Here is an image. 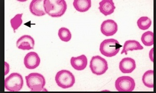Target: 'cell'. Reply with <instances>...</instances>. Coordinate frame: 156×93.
Segmentation results:
<instances>
[{
  "mask_svg": "<svg viewBox=\"0 0 156 93\" xmlns=\"http://www.w3.org/2000/svg\"><path fill=\"white\" fill-rule=\"evenodd\" d=\"M43 5L45 13L52 18L61 17L67 8V5L65 0H44Z\"/></svg>",
  "mask_w": 156,
  "mask_h": 93,
  "instance_id": "6da1fadb",
  "label": "cell"
},
{
  "mask_svg": "<svg viewBox=\"0 0 156 93\" xmlns=\"http://www.w3.org/2000/svg\"><path fill=\"white\" fill-rule=\"evenodd\" d=\"M26 83L31 92L47 91L44 87L46 80L42 74L38 73H31L26 76Z\"/></svg>",
  "mask_w": 156,
  "mask_h": 93,
  "instance_id": "7a4b0ae2",
  "label": "cell"
},
{
  "mask_svg": "<svg viewBox=\"0 0 156 93\" xmlns=\"http://www.w3.org/2000/svg\"><path fill=\"white\" fill-rule=\"evenodd\" d=\"M122 47L117 40L108 39L103 41L100 44V52L104 56L111 58L115 56Z\"/></svg>",
  "mask_w": 156,
  "mask_h": 93,
  "instance_id": "3957f363",
  "label": "cell"
},
{
  "mask_svg": "<svg viewBox=\"0 0 156 93\" xmlns=\"http://www.w3.org/2000/svg\"><path fill=\"white\" fill-rule=\"evenodd\" d=\"M55 81L58 86L62 89L71 88L75 83V77L69 70H62L56 74Z\"/></svg>",
  "mask_w": 156,
  "mask_h": 93,
  "instance_id": "277c9868",
  "label": "cell"
},
{
  "mask_svg": "<svg viewBox=\"0 0 156 93\" xmlns=\"http://www.w3.org/2000/svg\"><path fill=\"white\" fill-rule=\"evenodd\" d=\"M23 86V77L20 73H12L5 80V88L9 92H19Z\"/></svg>",
  "mask_w": 156,
  "mask_h": 93,
  "instance_id": "5b68a950",
  "label": "cell"
},
{
  "mask_svg": "<svg viewBox=\"0 0 156 93\" xmlns=\"http://www.w3.org/2000/svg\"><path fill=\"white\" fill-rule=\"evenodd\" d=\"M90 68L93 74L100 76L106 72L108 68V66L106 59L99 55H96L91 58Z\"/></svg>",
  "mask_w": 156,
  "mask_h": 93,
  "instance_id": "8992f818",
  "label": "cell"
},
{
  "mask_svg": "<svg viewBox=\"0 0 156 93\" xmlns=\"http://www.w3.org/2000/svg\"><path fill=\"white\" fill-rule=\"evenodd\" d=\"M135 85L134 79L128 76L119 77L115 82V87L119 92H132Z\"/></svg>",
  "mask_w": 156,
  "mask_h": 93,
  "instance_id": "52a82bcc",
  "label": "cell"
},
{
  "mask_svg": "<svg viewBox=\"0 0 156 93\" xmlns=\"http://www.w3.org/2000/svg\"><path fill=\"white\" fill-rule=\"evenodd\" d=\"M101 33L105 36H112L118 31V25L112 19H108L102 22L101 26Z\"/></svg>",
  "mask_w": 156,
  "mask_h": 93,
  "instance_id": "ba28073f",
  "label": "cell"
},
{
  "mask_svg": "<svg viewBox=\"0 0 156 93\" xmlns=\"http://www.w3.org/2000/svg\"><path fill=\"white\" fill-rule=\"evenodd\" d=\"M41 64V58L36 52L30 51L26 55L24 58V65L28 69L37 68Z\"/></svg>",
  "mask_w": 156,
  "mask_h": 93,
  "instance_id": "9c48e42d",
  "label": "cell"
},
{
  "mask_svg": "<svg viewBox=\"0 0 156 93\" xmlns=\"http://www.w3.org/2000/svg\"><path fill=\"white\" fill-rule=\"evenodd\" d=\"M35 45V41L34 38L30 35H25L20 37L16 41V47L20 50H33Z\"/></svg>",
  "mask_w": 156,
  "mask_h": 93,
  "instance_id": "30bf717a",
  "label": "cell"
},
{
  "mask_svg": "<svg viewBox=\"0 0 156 93\" xmlns=\"http://www.w3.org/2000/svg\"><path fill=\"white\" fill-rule=\"evenodd\" d=\"M136 67V62L133 58H125L119 62V68L121 72L124 74L132 73Z\"/></svg>",
  "mask_w": 156,
  "mask_h": 93,
  "instance_id": "8fae6325",
  "label": "cell"
},
{
  "mask_svg": "<svg viewBox=\"0 0 156 93\" xmlns=\"http://www.w3.org/2000/svg\"><path fill=\"white\" fill-rule=\"evenodd\" d=\"M70 64L72 68L78 71H82L86 68L87 65V59L85 55H82L77 57H72Z\"/></svg>",
  "mask_w": 156,
  "mask_h": 93,
  "instance_id": "7c38bea8",
  "label": "cell"
},
{
  "mask_svg": "<svg viewBox=\"0 0 156 93\" xmlns=\"http://www.w3.org/2000/svg\"><path fill=\"white\" fill-rule=\"evenodd\" d=\"M44 1L32 0L30 5V11L36 16H42L46 15L44 8Z\"/></svg>",
  "mask_w": 156,
  "mask_h": 93,
  "instance_id": "4fadbf2b",
  "label": "cell"
},
{
  "mask_svg": "<svg viewBox=\"0 0 156 93\" xmlns=\"http://www.w3.org/2000/svg\"><path fill=\"white\" fill-rule=\"evenodd\" d=\"M98 10L105 16L113 14L116 8L115 3L112 0H102L99 3Z\"/></svg>",
  "mask_w": 156,
  "mask_h": 93,
  "instance_id": "5bb4252c",
  "label": "cell"
},
{
  "mask_svg": "<svg viewBox=\"0 0 156 93\" xmlns=\"http://www.w3.org/2000/svg\"><path fill=\"white\" fill-rule=\"evenodd\" d=\"M143 49H144L143 47L137 41H126L124 43L121 54H125L126 55L128 54V51L142 50Z\"/></svg>",
  "mask_w": 156,
  "mask_h": 93,
  "instance_id": "9a60e30c",
  "label": "cell"
},
{
  "mask_svg": "<svg viewBox=\"0 0 156 93\" xmlns=\"http://www.w3.org/2000/svg\"><path fill=\"white\" fill-rule=\"evenodd\" d=\"M73 6L79 12H86L91 8L92 1L90 0H75L73 2Z\"/></svg>",
  "mask_w": 156,
  "mask_h": 93,
  "instance_id": "2e32d148",
  "label": "cell"
},
{
  "mask_svg": "<svg viewBox=\"0 0 156 93\" xmlns=\"http://www.w3.org/2000/svg\"><path fill=\"white\" fill-rule=\"evenodd\" d=\"M154 70H149L146 71L143 75V83L148 88H153L154 87Z\"/></svg>",
  "mask_w": 156,
  "mask_h": 93,
  "instance_id": "e0dca14e",
  "label": "cell"
},
{
  "mask_svg": "<svg viewBox=\"0 0 156 93\" xmlns=\"http://www.w3.org/2000/svg\"><path fill=\"white\" fill-rule=\"evenodd\" d=\"M143 44L147 47H150L154 44V34L152 31H148L144 33L141 36Z\"/></svg>",
  "mask_w": 156,
  "mask_h": 93,
  "instance_id": "ac0fdd59",
  "label": "cell"
},
{
  "mask_svg": "<svg viewBox=\"0 0 156 93\" xmlns=\"http://www.w3.org/2000/svg\"><path fill=\"white\" fill-rule=\"evenodd\" d=\"M138 27L140 29L146 30L149 28L152 25V20L147 16H142L137 22Z\"/></svg>",
  "mask_w": 156,
  "mask_h": 93,
  "instance_id": "d6986e66",
  "label": "cell"
},
{
  "mask_svg": "<svg viewBox=\"0 0 156 93\" xmlns=\"http://www.w3.org/2000/svg\"><path fill=\"white\" fill-rule=\"evenodd\" d=\"M58 37L63 42H68L72 38V34L69 29L66 27H61L59 29Z\"/></svg>",
  "mask_w": 156,
  "mask_h": 93,
  "instance_id": "ffe728a7",
  "label": "cell"
},
{
  "mask_svg": "<svg viewBox=\"0 0 156 93\" xmlns=\"http://www.w3.org/2000/svg\"><path fill=\"white\" fill-rule=\"evenodd\" d=\"M23 14H19L16 15L14 18L10 20L11 27L13 29L14 32H16V30L22 25L23 23L22 16Z\"/></svg>",
  "mask_w": 156,
  "mask_h": 93,
  "instance_id": "44dd1931",
  "label": "cell"
},
{
  "mask_svg": "<svg viewBox=\"0 0 156 93\" xmlns=\"http://www.w3.org/2000/svg\"><path fill=\"white\" fill-rule=\"evenodd\" d=\"M9 71V65L8 62L5 61V75L8 74Z\"/></svg>",
  "mask_w": 156,
  "mask_h": 93,
  "instance_id": "7402d4cb",
  "label": "cell"
},
{
  "mask_svg": "<svg viewBox=\"0 0 156 93\" xmlns=\"http://www.w3.org/2000/svg\"><path fill=\"white\" fill-rule=\"evenodd\" d=\"M154 49L153 48L150 51L149 54L150 59L151 60V61L153 62H154Z\"/></svg>",
  "mask_w": 156,
  "mask_h": 93,
  "instance_id": "603a6c76",
  "label": "cell"
}]
</instances>
